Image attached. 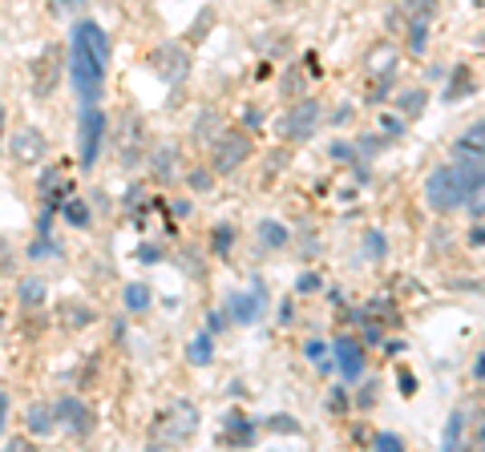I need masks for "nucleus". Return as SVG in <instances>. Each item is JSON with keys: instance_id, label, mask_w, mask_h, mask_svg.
I'll return each mask as SVG.
<instances>
[{"instance_id": "obj_29", "label": "nucleus", "mask_w": 485, "mask_h": 452, "mask_svg": "<svg viewBox=\"0 0 485 452\" xmlns=\"http://www.w3.org/2000/svg\"><path fill=\"white\" fill-rule=\"evenodd\" d=\"M401 392H404V396H413V392H417V384H413V376H409V372H401Z\"/></svg>"}, {"instance_id": "obj_11", "label": "nucleus", "mask_w": 485, "mask_h": 452, "mask_svg": "<svg viewBox=\"0 0 485 452\" xmlns=\"http://www.w3.org/2000/svg\"><path fill=\"white\" fill-rule=\"evenodd\" d=\"M57 420L65 424L69 432H90V428H93V420H90V408H85L77 396L57 400Z\"/></svg>"}, {"instance_id": "obj_16", "label": "nucleus", "mask_w": 485, "mask_h": 452, "mask_svg": "<svg viewBox=\"0 0 485 452\" xmlns=\"http://www.w3.org/2000/svg\"><path fill=\"white\" fill-rule=\"evenodd\" d=\"M259 234H263L267 247H283V242H288V226H280V222H271V219L259 222Z\"/></svg>"}, {"instance_id": "obj_25", "label": "nucleus", "mask_w": 485, "mask_h": 452, "mask_svg": "<svg viewBox=\"0 0 485 452\" xmlns=\"http://www.w3.org/2000/svg\"><path fill=\"white\" fill-rule=\"evenodd\" d=\"M364 250H368V259H385V239H380V234H368V239H364Z\"/></svg>"}, {"instance_id": "obj_30", "label": "nucleus", "mask_w": 485, "mask_h": 452, "mask_svg": "<svg viewBox=\"0 0 485 452\" xmlns=\"http://www.w3.org/2000/svg\"><path fill=\"white\" fill-rule=\"evenodd\" d=\"M5 424H8V396H0V432H5Z\"/></svg>"}, {"instance_id": "obj_31", "label": "nucleus", "mask_w": 485, "mask_h": 452, "mask_svg": "<svg viewBox=\"0 0 485 452\" xmlns=\"http://www.w3.org/2000/svg\"><path fill=\"white\" fill-rule=\"evenodd\" d=\"M271 428H280V432H296V424H291V420H271Z\"/></svg>"}, {"instance_id": "obj_13", "label": "nucleus", "mask_w": 485, "mask_h": 452, "mask_svg": "<svg viewBox=\"0 0 485 452\" xmlns=\"http://www.w3.org/2000/svg\"><path fill=\"white\" fill-rule=\"evenodd\" d=\"M186 355H190V363H195V368H206V363H211V355H214V335H211V327L190 339Z\"/></svg>"}, {"instance_id": "obj_32", "label": "nucleus", "mask_w": 485, "mask_h": 452, "mask_svg": "<svg viewBox=\"0 0 485 452\" xmlns=\"http://www.w3.org/2000/svg\"><path fill=\"white\" fill-rule=\"evenodd\" d=\"M473 376H478V380H485V352H481V360L473 363Z\"/></svg>"}, {"instance_id": "obj_7", "label": "nucleus", "mask_w": 485, "mask_h": 452, "mask_svg": "<svg viewBox=\"0 0 485 452\" xmlns=\"http://www.w3.org/2000/svg\"><path fill=\"white\" fill-rule=\"evenodd\" d=\"M150 65L158 69V73L166 77V81H182V77L190 73V57H186V49H178V45H162V49H154Z\"/></svg>"}, {"instance_id": "obj_24", "label": "nucleus", "mask_w": 485, "mask_h": 452, "mask_svg": "<svg viewBox=\"0 0 485 452\" xmlns=\"http://www.w3.org/2000/svg\"><path fill=\"white\" fill-rule=\"evenodd\" d=\"M303 352H308V360L316 363V368H328V347H324V344H316V339H311Z\"/></svg>"}, {"instance_id": "obj_5", "label": "nucleus", "mask_w": 485, "mask_h": 452, "mask_svg": "<svg viewBox=\"0 0 485 452\" xmlns=\"http://www.w3.org/2000/svg\"><path fill=\"white\" fill-rule=\"evenodd\" d=\"M251 154V142L239 134V129H231V134H223L219 142H214V150H211V166L214 174H231V170H239V162Z\"/></svg>"}, {"instance_id": "obj_4", "label": "nucleus", "mask_w": 485, "mask_h": 452, "mask_svg": "<svg viewBox=\"0 0 485 452\" xmlns=\"http://www.w3.org/2000/svg\"><path fill=\"white\" fill-rule=\"evenodd\" d=\"M433 21H437V0H404V29H409L413 53H424Z\"/></svg>"}, {"instance_id": "obj_22", "label": "nucleus", "mask_w": 485, "mask_h": 452, "mask_svg": "<svg viewBox=\"0 0 485 452\" xmlns=\"http://www.w3.org/2000/svg\"><path fill=\"white\" fill-rule=\"evenodd\" d=\"M231 239H235V231H231V226H219V231H214V255H227Z\"/></svg>"}, {"instance_id": "obj_20", "label": "nucleus", "mask_w": 485, "mask_h": 452, "mask_svg": "<svg viewBox=\"0 0 485 452\" xmlns=\"http://www.w3.org/2000/svg\"><path fill=\"white\" fill-rule=\"evenodd\" d=\"M65 219L73 226H90V206L77 202V198H69V202H65Z\"/></svg>"}, {"instance_id": "obj_1", "label": "nucleus", "mask_w": 485, "mask_h": 452, "mask_svg": "<svg viewBox=\"0 0 485 452\" xmlns=\"http://www.w3.org/2000/svg\"><path fill=\"white\" fill-rule=\"evenodd\" d=\"M481 174H485V166L478 162V154L461 158L457 166H441L424 182V198H429V206L437 214H449V211H457V206H465V194L473 190V182H478Z\"/></svg>"}, {"instance_id": "obj_28", "label": "nucleus", "mask_w": 485, "mask_h": 452, "mask_svg": "<svg viewBox=\"0 0 485 452\" xmlns=\"http://www.w3.org/2000/svg\"><path fill=\"white\" fill-rule=\"evenodd\" d=\"M57 13H73V8H81V0H53Z\"/></svg>"}, {"instance_id": "obj_19", "label": "nucleus", "mask_w": 485, "mask_h": 452, "mask_svg": "<svg viewBox=\"0 0 485 452\" xmlns=\"http://www.w3.org/2000/svg\"><path fill=\"white\" fill-rule=\"evenodd\" d=\"M126 307L129 311H146V307H150V291H146L142 283H129L126 287Z\"/></svg>"}, {"instance_id": "obj_9", "label": "nucleus", "mask_w": 485, "mask_h": 452, "mask_svg": "<svg viewBox=\"0 0 485 452\" xmlns=\"http://www.w3.org/2000/svg\"><path fill=\"white\" fill-rule=\"evenodd\" d=\"M263 303H267L263 287H255V291H247V295H235V299L227 303V311L235 324H255V319L263 315Z\"/></svg>"}, {"instance_id": "obj_2", "label": "nucleus", "mask_w": 485, "mask_h": 452, "mask_svg": "<svg viewBox=\"0 0 485 452\" xmlns=\"http://www.w3.org/2000/svg\"><path fill=\"white\" fill-rule=\"evenodd\" d=\"M106 69L98 57H93V49L85 45V37L73 29V45H69V73H73V89L77 98L85 101V106H98L101 93H106Z\"/></svg>"}, {"instance_id": "obj_6", "label": "nucleus", "mask_w": 485, "mask_h": 452, "mask_svg": "<svg viewBox=\"0 0 485 452\" xmlns=\"http://www.w3.org/2000/svg\"><path fill=\"white\" fill-rule=\"evenodd\" d=\"M316 121H319L316 101H300V106L283 118V137H291V142H308V137L316 134Z\"/></svg>"}, {"instance_id": "obj_21", "label": "nucleus", "mask_w": 485, "mask_h": 452, "mask_svg": "<svg viewBox=\"0 0 485 452\" xmlns=\"http://www.w3.org/2000/svg\"><path fill=\"white\" fill-rule=\"evenodd\" d=\"M21 299L29 303V307H37V303L45 299V287H41V279H29V283H24V287H21Z\"/></svg>"}, {"instance_id": "obj_18", "label": "nucleus", "mask_w": 485, "mask_h": 452, "mask_svg": "<svg viewBox=\"0 0 485 452\" xmlns=\"http://www.w3.org/2000/svg\"><path fill=\"white\" fill-rule=\"evenodd\" d=\"M461 428H465V412L457 408L453 416H449V428H445V448H461Z\"/></svg>"}, {"instance_id": "obj_10", "label": "nucleus", "mask_w": 485, "mask_h": 452, "mask_svg": "<svg viewBox=\"0 0 485 452\" xmlns=\"http://www.w3.org/2000/svg\"><path fill=\"white\" fill-rule=\"evenodd\" d=\"M332 352H336V363H340V376L344 380H357L364 372V347L357 344V339H348V335L336 339Z\"/></svg>"}, {"instance_id": "obj_14", "label": "nucleus", "mask_w": 485, "mask_h": 452, "mask_svg": "<svg viewBox=\"0 0 485 452\" xmlns=\"http://www.w3.org/2000/svg\"><path fill=\"white\" fill-rule=\"evenodd\" d=\"M24 424H29V432H33V437H45V432L57 424V408L33 404V408H29V420H24Z\"/></svg>"}, {"instance_id": "obj_23", "label": "nucleus", "mask_w": 485, "mask_h": 452, "mask_svg": "<svg viewBox=\"0 0 485 452\" xmlns=\"http://www.w3.org/2000/svg\"><path fill=\"white\" fill-rule=\"evenodd\" d=\"M372 445H376L380 452H401V448H404V440H401V437H393V432H380V437L372 440Z\"/></svg>"}, {"instance_id": "obj_26", "label": "nucleus", "mask_w": 485, "mask_h": 452, "mask_svg": "<svg viewBox=\"0 0 485 452\" xmlns=\"http://www.w3.org/2000/svg\"><path fill=\"white\" fill-rule=\"evenodd\" d=\"M465 77H470V73H465V69H457L453 85H449V93H445V98H449V101H457V98H461V89H465Z\"/></svg>"}, {"instance_id": "obj_8", "label": "nucleus", "mask_w": 485, "mask_h": 452, "mask_svg": "<svg viewBox=\"0 0 485 452\" xmlns=\"http://www.w3.org/2000/svg\"><path fill=\"white\" fill-rule=\"evenodd\" d=\"M13 158L24 162V166H29V162H41L45 158V137H41L33 126H21L16 137H13Z\"/></svg>"}, {"instance_id": "obj_27", "label": "nucleus", "mask_w": 485, "mask_h": 452, "mask_svg": "<svg viewBox=\"0 0 485 452\" xmlns=\"http://www.w3.org/2000/svg\"><path fill=\"white\" fill-rule=\"evenodd\" d=\"M296 291H300V295H308V291H319V275H300Z\"/></svg>"}, {"instance_id": "obj_12", "label": "nucleus", "mask_w": 485, "mask_h": 452, "mask_svg": "<svg viewBox=\"0 0 485 452\" xmlns=\"http://www.w3.org/2000/svg\"><path fill=\"white\" fill-rule=\"evenodd\" d=\"M57 69H61V53H57V49H49V53L37 61V69H33V89H37L41 98H49V93H53Z\"/></svg>"}, {"instance_id": "obj_33", "label": "nucleus", "mask_w": 485, "mask_h": 452, "mask_svg": "<svg viewBox=\"0 0 485 452\" xmlns=\"http://www.w3.org/2000/svg\"><path fill=\"white\" fill-rule=\"evenodd\" d=\"M0 134H5V109H0Z\"/></svg>"}, {"instance_id": "obj_17", "label": "nucleus", "mask_w": 485, "mask_h": 452, "mask_svg": "<svg viewBox=\"0 0 485 452\" xmlns=\"http://www.w3.org/2000/svg\"><path fill=\"white\" fill-rule=\"evenodd\" d=\"M465 206H470V214H473V219H481V214H485V174H481L478 182H473V190H470V194H465Z\"/></svg>"}, {"instance_id": "obj_3", "label": "nucleus", "mask_w": 485, "mask_h": 452, "mask_svg": "<svg viewBox=\"0 0 485 452\" xmlns=\"http://www.w3.org/2000/svg\"><path fill=\"white\" fill-rule=\"evenodd\" d=\"M106 113H101L98 106H85L81 121H77V150H81V166L90 170L93 162H98L101 154V142H106Z\"/></svg>"}, {"instance_id": "obj_15", "label": "nucleus", "mask_w": 485, "mask_h": 452, "mask_svg": "<svg viewBox=\"0 0 485 452\" xmlns=\"http://www.w3.org/2000/svg\"><path fill=\"white\" fill-rule=\"evenodd\" d=\"M457 150L461 154H478V158H485V118L473 121L470 129L461 134V142H457Z\"/></svg>"}]
</instances>
